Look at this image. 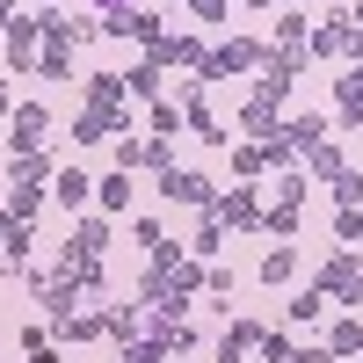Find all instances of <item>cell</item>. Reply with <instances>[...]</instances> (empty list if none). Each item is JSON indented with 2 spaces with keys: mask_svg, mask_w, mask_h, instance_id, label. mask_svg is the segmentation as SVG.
I'll return each instance as SVG.
<instances>
[{
  "mask_svg": "<svg viewBox=\"0 0 363 363\" xmlns=\"http://www.w3.org/2000/svg\"><path fill=\"white\" fill-rule=\"evenodd\" d=\"M203 291H211V298H233V291H240V277H233V269L218 262V269H211V277H203Z\"/></svg>",
  "mask_w": 363,
  "mask_h": 363,
  "instance_id": "obj_36",
  "label": "cell"
},
{
  "mask_svg": "<svg viewBox=\"0 0 363 363\" xmlns=\"http://www.w3.org/2000/svg\"><path fill=\"white\" fill-rule=\"evenodd\" d=\"M327 356H335V363L363 356V320H335V327H327Z\"/></svg>",
  "mask_w": 363,
  "mask_h": 363,
  "instance_id": "obj_23",
  "label": "cell"
},
{
  "mask_svg": "<svg viewBox=\"0 0 363 363\" xmlns=\"http://www.w3.org/2000/svg\"><path fill=\"white\" fill-rule=\"evenodd\" d=\"M102 37H116V44H160L167 29H160V15H145V8H116V15H102Z\"/></svg>",
  "mask_w": 363,
  "mask_h": 363,
  "instance_id": "obj_9",
  "label": "cell"
},
{
  "mask_svg": "<svg viewBox=\"0 0 363 363\" xmlns=\"http://www.w3.org/2000/svg\"><path fill=\"white\" fill-rule=\"evenodd\" d=\"M335 240L342 247H363V211H335Z\"/></svg>",
  "mask_w": 363,
  "mask_h": 363,
  "instance_id": "obj_33",
  "label": "cell"
},
{
  "mask_svg": "<svg viewBox=\"0 0 363 363\" xmlns=\"http://www.w3.org/2000/svg\"><path fill=\"white\" fill-rule=\"evenodd\" d=\"M335 131H363V66L335 73Z\"/></svg>",
  "mask_w": 363,
  "mask_h": 363,
  "instance_id": "obj_12",
  "label": "cell"
},
{
  "mask_svg": "<svg viewBox=\"0 0 363 363\" xmlns=\"http://www.w3.org/2000/svg\"><path fill=\"white\" fill-rule=\"evenodd\" d=\"M8 22H15V0H0V37H8Z\"/></svg>",
  "mask_w": 363,
  "mask_h": 363,
  "instance_id": "obj_41",
  "label": "cell"
},
{
  "mask_svg": "<svg viewBox=\"0 0 363 363\" xmlns=\"http://www.w3.org/2000/svg\"><path fill=\"white\" fill-rule=\"evenodd\" d=\"M262 335H269L262 320H225V335H218V363H247V356L262 349Z\"/></svg>",
  "mask_w": 363,
  "mask_h": 363,
  "instance_id": "obj_15",
  "label": "cell"
},
{
  "mask_svg": "<svg viewBox=\"0 0 363 363\" xmlns=\"http://www.w3.org/2000/svg\"><path fill=\"white\" fill-rule=\"evenodd\" d=\"M95 203H102V211H131V174H124V167L102 174V182H95Z\"/></svg>",
  "mask_w": 363,
  "mask_h": 363,
  "instance_id": "obj_29",
  "label": "cell"
},
{
  "mask_svg": "<svg viewBox=\"0 0 363 363\" xmlns=\"http://www.w3.org/2000/svg\"><path fill=\"white\" fill-rule=\"evenodd\" d=\"M160 196H167L174 211H211V203H218L211 174H196V167H167V174H160Z\"/></svg>",
  "mask_w": 363,
  "mask_h": 363,
  "instance_id": "obj_6",
  "label": "cell"
},
{
  "mask_svg": "<svg viewBox=\"0 0 363 363\" xmlns=\"http://www.w3.org/2000/svg\"><path fill=\"white\" fill-rule=\"evenodd\" d=\"M131 240H138V247H145V255H153V247H160V240H167V233H160V218H131Z\"/></svg>",
  "mask_w": 363,
  "mask_h": 363,
  "instance_id": "obj_35",
  "label": "cell"
},
{
  "mask_svg": "<svg viewBox=\"0 0 363 363\" xmlns=\"http://www.w3.org/2000/svg\"><path fill=\"white\" fill-rule=\"evenodd\" d=\"M102 335H109L116 349H131V342L145 335V306H138V298H124V306H109V313H102Z\"/></svg>",
  "mask_w": 363,
  "mask_h": 363,
  "instance_id": "obj_16",
  "label": "cell"
},
{
  "mask_svg": "<svg viewBox=\"0 0 363 363\" xmlns=\"http://www.w3.org/2000/svg\"><path fill=\"white\" fill-rule=\"evenodd\" d=\"M116 131H131V109H80L73 116V145H102Z\"/></svg>",
  "mask_w": 363,
  "mask_h": 363,
  "instance_id": "obj_14",
  "label": "cell"
},
{
  "mask_svg": "<svg viewBox=\"0 0 363 363\" xmlns=\"http://www.w3.org/2000/svg\"><path fill=\"white\" fill-rule=\"evenodd\" d=\"M335 203L342 211H363V167H342L335 174Z\"/></svg>",
  "mask_w": 363,
  "mask_h": 363,
  "instance_id": "obj_30",
  "label": "cell"
},
{
  "mask_svg": "<svg viewBox=\"0 0 363 363\" xmlns=\"http://www.w3.org/2000/svg\"><path fill=\"white\" fill-rule=\"evenodd\" d=\"M335 306H363V247H335L320 262V277H313Z\"/></svg>",
  "mask_w": 363,
  "mask_h": 363,
  "instance_id": "obj_1",
  "label": "cell"
},
{
  "mask_svg": "<svg viewBox=\"0 0 363 363\" xmlns=\"http://www.w3.org/2000/svg\"><path fill=\"white\" fill-rule=\"evenodd\" d=\"M255 277H262V284H291V277H298V247H269V255L255 262Z\"/></svg>",
  "mask_w": 363,
  "mask_h": 363,
  "instance_id": "obj_26",
  "label": "cell"
},
{
  "mask_svg": "<svg viewBox=\"0 0 363 363\" xmlns=\"http://www.w3.org/2000/svg\"><path fill=\"white\" fill-rule=\"evenodd\" d=\"M0 58H8V73H37V58H44V22H37V15H15L8 37H0Z\"/></svg>",
  "mask_w": 363,
  "mask_h": 363,
  "instance_id": "obj_4",
  "label": "cell"
},
{
  "mask_svg": "<svg viewBox=\"0 0 363 363\" xmlns=\"http://www.w3.org/2000/svg\"><path fill=\"white\" fill-rule=\"evenodd\" d=\"M211 211H218V225H240V233H255V225H262V196H255V189H225Z\"/></svg>",
  "mask_w": 363,
  "mask_h": 363,
  "instance_id": "obj_17",
  "label": "cell"
},
{
  "mask_svg": "<svg viewBox=\"0 0 363 363\" xmlns=\"http://www.w3.org/2000/svg\"><path fill=\"white\" fill-rule=\"evenodd\" d=\"M240 8H277V0H240Z\"/></svg>",
  "mask_w": 363,
  "mask_h": 363,
  "instance_id": "obj_43",
  "label": "cell"
},
{
  "mask_svg": "<svg viewBox=\"0 0 363 363\" xmlns=\"http://www.w3.org/2000/svg\"><path fill=\"white\" fill-rule=\"evenodd\" d=\"M44 138H51V109L44 102H15V116H8V153H44Z\"/></svg>",
  "mask_w": 363,
  "mask_h": 363,
  "instance_id": "obj_7",
  "label": "cell"
},
{
  "mask_svg": "<svg viewBox=\"0 0 363 363\" xmlns=\"http://www.w3.org/2000/svg\"><path fill=\"white\" fill-rule=\"evenodd\" d=\"M327 131H335V124H327L320 109H306V116H284V138H277V145H284L291 167H306V153H313V145H327Z\"/></svg>",
  "mask_w": 363,
  "mask_h": 363,
  "instance_id": "obj_8",
  "label": "cell"
},
{
  "mask_svg": "<svg viewBox=\"0 0 363 363\" xmlns=\"http://www.w3.org/2000/svg\"><path fill=\"white\" fill-rule=\"evenodd\" d=\"M262 51H269L262 37H225V44H211V66H203V87H211V80H233V73L247 80V73L262 66Z\"/></svg>",
  "mask_w": 363,
  "mask_h": 363,
  "instance_id": "obj_3",
  "label": "cell"
},
{
  "mask_svg": "<svg viewBox=\"0 0 363 363\" xmlns=\"http://www.w3.org/2000/svg\"><path fill=\"white\" fill-rule=\"evenodd\" d=\"M291 349H298L291 335H262V356H269V363H291Z\"/></svg>",
  "mask_w": 363,
  "mask_h": 363,
  "instance_id": "obj_37",
  "label": "cell"
},
{
  "mask_svg": "<svg viewBox=\"0 0 363 363\" xmlns=\"http://www.w3.org/2000/svg\"><path fill=\"white\" fill-rule=\"evenodd\" d=\"M51 203L66 211V218H80V211L95 203V174H80V167H58V174H51Z\"/></svg>",
  "mask_w": 363,
  "mask_h": 363,
  "instance_id": "obj_11",
  "label": "cell"
},
{
  "mask_svg": "<svg viewBox=\"0 0 363 363\" xmlns=\"http://www.w3.org/2000/svg\"><path fill=\"white\" fill-rule=\"evenodd\" d=\"M218 247H225V225H218V211H203V218H196V240H189V255H196V262H211Z\"/></svg>",
  "mask_w": 363,
  "mask_h": 363,
  "instance_id": "obj_28",
  "label": "cell"
},
{
  "mask_svg": "<svg viewBox=\"0 0 363 363\" xmlns=\"http://www.w3.org/2000/svg\"><path fill=\"white\" fill-rule=\"evenodd\" d=\"M313 58H349V8L335 22H313Z\"/></svg>",
  "mask_w": 363,
  "mask_h": 363,
  "instance_id": "obj_21",
  "label": "cell"
},
{
  "mask_svg": "<svg viewBox=\"0 0 363 363\" xmlns=\"http://www.w3.org/2000/svg\"><path fill=\"white\" fill-rule=\"evenodd\" d=\"M189 124H182V102H153V138H182Z\"/></svg>",
  "mask_w": 363,
  "mask_h": 363,
  "instance_id": "obj_32",
  "label": "cell"
},
{
  "mask_svg": "<svg viewBox=\"0 0 363 363\" xmlns=\"http://www.w3.org/2000/svg\"><path fill=\"white\" fill-rule=\"evenodd\" d=\"M95 8H102V15H116V8H131V0H95Z\"/></svg>",
  "mask_w": 363,
  "mask_h": 363,
  "instance_id": "obj_42",
  "label": "cell"
},
{
  "mask_svg": "<svg viewBox=\"0 0 363 363\" xmlns=\"http://www.w3.org/2000/svg\"><path fill=\"white\" fill-rule=\"evenodd\" d=\"M291 363H335V356H327V342H298V349H291Z\"/></svg>",
  "mask_w": 363,
  "mask_h": 363,
  "instance_id": "obj_38",
  "label": "cell"
},
{
  "mask_svg": "<svg viewBox=\"0 0 363 363\" xmlns=\"http://www.w3.org/2000/svg\"><path fill=\"white\" fill-rule=\"evenodd\" d=\"M124 95L131 102H160V66H153V58H138V66L124 73Z\"/></svg>",
  "mask_w": 363,
  "mask_h": 363,
  "instance_id": "obj_25",
  "label": "cell"
},
{
  "mask_svg": "<svg viewBox=\"0 0 363 363\" xmlns=\"http://www.w3.org/2000/svg\"><path fill=\"white\" fill-rule=\"evenodd\" d=\"M116 167L124 174H167L174 167V138H153V131L145 138H116Z\"/></svg>",
  "mask_w": 363,
  "mask_h": 363,
  "instance_id": "obj_5",
  "label": "cell"
},
{
  "mask_svg": "<svg viewBox=\"0 0 363 363\" xmlns=\"http://www.w3.org/2000/svg\"><path fill=\"white\" fill-rule=\"evenodd\" d=\"M87 109H124V73H87Z\"/></svg>",
  "mask_w": 363,
  "mask_h": 363,
  "instance_id": "obj_24",
  "label": "cell"
},
{
  "mask_svg": "<svg viewBox=\"0 0 363 363\" xmlns=\"http://www.w3.org/2000/svg\"><path fill=\"white\" fill-rule=\"evenodd\" d=\"M51 174V153H8V189H44Z\"/></svg>",
  "mask_w": 363,
  "mask_h": 363,
  "instance_id": "obj_19",
  "label": "cell"
},
{
  "mask_svg": "<svg viewBox=\"0 0 363 363\" xmlns=\"http://www.w3.org/2000/svg\"><path fill=\"white\" fill-rule=\"evenodd\" d=\"M327 306H335V298H327L320 284H298V291L284 298V320H291V327H313V320H327Z\"/></svg>",
  "mask_w": 363,
  "mask_h": 363,
  "instance_id": "obj_18",
  "label": "cell"
},
{
  "mask_svg": "<svg viewBox=\"0 0 363 363\" xmlns=\"http://www.w3.org/2000/svg\"><path fill=\"white\" fill-rule=\"evenodd\" d=\"M37 8H51V0H37Z\"/></svg>",
  "mask_w": 363,
  "mask_h": 363,
  "instance_id": "obj_44",
  "label": "cell"
},
{
  "mask_svg": "<svg viewBox=\"0 0 363 363\" xmlns=\"http://www.w3.org/2000/svg\"><path fill=\"white\" fill-rule=\"evenodd\" d=\"M277 51H306L313 58V15L306 8H284L277 15Z\"/></svg>",
  "mask_w": 363,
  "mask_h": 363,
  "instance_id": "obj_20",
  "label": "cell"
},
{
  "mask_svg": "<svg viewBox=\"0 0 363 363\" xmlns=\"http://www.w3.org/2000/svg\"><path fill=\"white\" fill-rule=\"evenodd\" d=\"M116 363H167V342H153V335H138L131 349H116Z\"/></svg>",
  "mask_w": 363,
  "mask_h": 363,
  "instance_id": "obj_31",
  "label": "cell"
},
{
  "mask_svg": "<svg viewBox=\"0 0 363 363\" xmlns=\"http://www.w3.org/2000/svg\"><path fill=\"white\" fill-rule=\"evenodd\" d=\"M182 8H189V22H225L233 0H182Z\"/></svg>",
  "mask_w": 363,
  "mask_h": 363,
  "instance_id": "obj_34",
  "label": "cell"
},
{
  "mask_svg": "<svg viewBox=\"0 0 363 363\" xmlns=\"http://www.w3.org/2000/svg\"><path fill=\"white\" fill-rule=\"evenodd\" d=\"M342 167H349V153H342L335 138H327V145H313V153H306V182H335Z\"/></svg>",
  "mask_w": 363,
  "mask_h": 363,
  "instance_id": "obj_22",
  "label": "cell"
},
{
  "mask_svg": "<svg viewBox=\"0 0 363 363\" xmlns=\"http://www.w3.org/2000/svg\"><path fill=\"white\" fill-rule=\"evenodd\" d=\"M29 363H66V356H58V342H51V349H37V356H29Z\"/></svg>",
  "mask_w": 363,
  "mask_h": 363,
  "instance_id": "obj_40",
  "label": "cell"
},
{
  "mask_svg": "<svg viewBox=\"0 0 363 363\" xmlns=\"http://www.w3.org/2000/svg\"><path fill=\"white\" fill-rule=\"evenodd\" d=\"M145 58H153V66L167 73H189V80H203V66H211V44L196 37V29H182V37H160V44H145Z\"/></svg>",
  "mask_w": 363,
  "mask_h": 363,
  "instance_id": "obj_2",
  "label": "cell"
},
{
  "mask_svg": "<svg viewBox=\"0 0 363 363\" xmlns=\"http://www.w3.org/2000/svg\"><path fill=\"white\" fill-rule=\"evenodd\" d=\"M182 124H189L203 145H225L233 131H218V116H211V102H203V80H189V87H182Z\"/></svg>",
  "mask_w": 363,
  "mask_h": 363,
  "instance_id": "obj_13",
  "label": "cell"
},
{
  "mask_svg": "<svg viewBox=\"0 0 363 363\" xmlns=\"http://www.w3.org/2000/svg\"><path fill=\"white\" fill-rule=\"evenodd\" d=\"M37 80H73V44L44 37V58H37Z\"/></svg>",
  "mask_w": 363,
  "mask_h": 363,
  "instance_id": "obj_27",
  "label": "cell"
},
{
  "mask_svg": "<svg viewBox=\"0 0 363 363\" xmlns=\"http://www.w3.org/2000/svg\"><path fill=\"white\" fill-rule=\"evenodd\" d=\"M58 255H73V262H102V255H109V218H87V211H80Z\"/></svg>",
  "mask_w": 363,
  "mask_h": 363,
  "instance_id": "obj_10",
  "label": "cell"
},
{
  "mask_svg": "<svg viewBox=\"0 0 363 363\" xmlns=\"http://www.w3.org/2000/svg\"><path fill=\"white\" fill-rule=\"evenodd\" d=\"M349 66H363V22H349Z\"/></svg>",
  "mask_w": 363,
  "mask_h": 363,
  "instance_id": "obj_39",
  "label": "cell"
}]
</instances>
